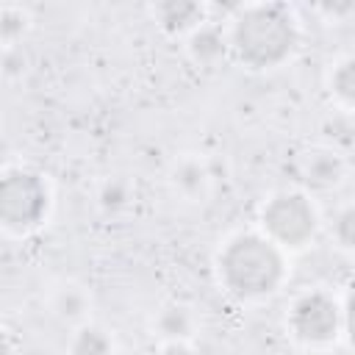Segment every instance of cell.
Listing matches in <instances>:
<instances>
[{
  "mask_svg": "<svg viewBox=\"0 0 355 355\" xmlns=\"http://www.w3.org/2000/svg\"><path fill=\"white\" fill-rule=\"evenodd\" d=\"M230 58L250 72L286 67L302 47V22L288 3L239 6L225 28Z\"/></svg>",
  "mask_w": 355,
  "mask_h": 355,
  "instance_id": "cell-1",
  "label": "cell"
},
{
  "mask_svg": "<svg viewBox=\"0 0 355 355\" xmlns=\"http://www.w3.org/2000/svg\"><path fill=\"white\" fill-rule=\"evenodd\" d=\"M216 277L233 300L261 302L283 288L288 255L258 230H239L216 252Z\"/></svg>",
  "mask_w": 355,
  "mask_h": 355,
  "instance_id": "cell-2",
  "label": "cell"
},
{
  "mask_svg": "<svg viewBox=\"0 0 355 355\" xmlns=\"http://www.w3.org/2000/svg\"><path fill=\"white\" fill-rule=\"evenodd\" d=\"M255 230L266 236L275 247H280L286 255H291L308 250L316 241L322 230V214L313 197L302 189H280L261 202Z\"/></svg>",
  "mask_w": 355,
  "mask_h": 355,
  "instance_id": "cell-3",
  "label": "cell"
},
{
  "mask_svg": "<svg viewBox=\"0 0 355 355\" xmlns=\"http://www.w3.org/2000/svg\"><path fill=\"white\" fill-rule=\"evenodd\" d=\"M53 208L50 180L33 166L0 169V230L11 236H28L39 230Z\"/></svg>",
  "mask_w": 355,
  "mask_h": 355,
  "instance_id": "cell-4",
  "label": "cell"
},
{
  "mask_svg": "<svg viewBox=\"0 0 355 355\" xmlns=\"http://www.w3.org/2000/svg\"><path fill=\"white\" fill-rule=\"evenodd\" d=\"M286 330L302 347H333L347 333V300H338L324 288H308L291 300Z\"/></svg>",
  "mask_w": 355,
  "mask_h": 355,
  "instance_id": "cell-5",
  "label": "cell"
},
{
  "mask_svg": "<svg viewBox=\"0 0 355 355\" xmlns=\"http://www.w3.org/2000/svg\"><path fill=\"white\" fill-rule=\"evenodd\" d=\"M347 155L330 144H311L294 161V175L300 183L297 189H302L311 197L336 191L347 180Z\"/></svg>",
  "mask_w": 355,
  "mask_h": 355,
  "instance_id": "cell-6",
  "label": "cell"
},
{
  "mask_svg": "<svg viewBox=\"0 0 355 355\" xmlns=\"http://www.w3.org/2000/svg\"><path fill=\"white\" fill-rule=\"evenodd\" d=\"M166 180H169L172 194L180 197L183 202H191V205L205 202L214 191V172H211L208 161L200 155H180L169 166Z\"/></svg>",
  "mask_w": 355,
  "mask_h": 355,
  "instance_id": "cell-7",
  "label": "cell"
},
{
  "mask_svg": "<svg viewBox=\"0 0 355 355\" xmlns=\"http://www.w3.org/2000/svg\"><path fill=\"white\" fill-rule=\"evenodd\" d=\"M153 19L166 36H189L208 19V8L194 0H164L153 6Z\"/></svg>",
  "mask_w": 355,
  "mask_h": 355,
  "instance_id": "cell-8",
  "label": "cell"
},
{
  "mask_svg": "<svg viewBox=\"0 0 355 355\" xmlns=\"http://www.w3.org/2000/svg\"><path fill=\"white\" fill-rule=\"evenodd\" d=\"M150 330H153V338H155V341H164V338H183V341H191L194 333L200 330V316H197V311H194L189 302L172 300V302H164V305L153 313Z\"/></svg>",
  "mask_w": 355,
  "mask_h": 355,
  "instance_id": "cell-9",
  "label": "cell"
},
{
  "mask_svg": "<svg viewBox=\"0 0 355 355\" xmlns=\"http://www.w3.org/2000/svg\"><path fill=\"white\" fill-rule=\"evenodd\" d=\"M186 55H189L197 67H202V69L219 67L225 58H230L225 28L214 25L211 19H205L200 28H194V31L186 36Z\"/></svg>",
  "mask_w": 355,
  "mask_h": 355,
  "instance_id": "cell-10",
  "label": "cell"
},
{
  "mask_svg": "<svg viewBox=\"0 0 355 355\" xmlns=\"http://www.w3.org/2000/svg\"><path fill=\"white\" fill-rule=\"evenodd\" d=\"M47 305H50V313L67 324H83L89 322V313H92V294L86 286L75 283V280H64L58 283L50 297H47Z\"/></svg>",
  "mask_w": 355,
  "mask_h": 355,
  "instance_id": "cell-11",
  "label": "cell"
},
{
  "mask_svg": "<svg viewBox=\"0 0 355 355\" xmlns=\"http://www.w3.org/2000/svg\"><path fill=\"white\" fill-rule=\"evenodd\" d=\"M324 86H327V94L336 103V108L341 114H352V105H355V58L349 53L338 55L327 67Z\"/></svg>",
  "mask_w": 355,
  "mask_h": 355,
  "instance_id": "cell-12",
  "label": "cell"
},
{
  "mask_svg": "<svg viewBox=\"0 0 355 355\" xmlns=\"http://www.w3.org/2000/svg\"><path fill=\"white\" fill-rule=\"evenodd\" d=\"M31 28H33V14L28 6H17V3L0 6V47L22 44Z\"/></svg>",
  "mask_w": 355,
  "mask_h": 355,
  "instance_id": "cell-13",
  "label": "cell"
},
{
  "mask_svg": "<svg viewBox=\"0 0 355 355\" xmlns=\"http://www.w3.org/2000/svg\"><path fill=\"white\" fill-rule=\"evenodd\" d=\"M67 349L69 355H114V341L108 330H103L100 324L83 322L72 330Z\"/></svg>",
  "mask_w": 355,
  "mask_h": 355,
  "instance_id": "cell-14",
  "label": "cell"
},
{
  "mask_svg": "<svg viewBox=\"0 0 355 355\" xmlns=\"http://www.w3.org/2000/svg\"><path fill=\"white\" fill-rule=\"evenodd\" d=\"M330 236L341 252H352V241H355V208H352V202H344L333 214Z\"/></svg>",
  "mask_w": 355,
  "mask_h": 355,
  "instance_id": "cell-15",
  "label": "cell"
},
{
  "mask_svg": "<svg viewBox=\"0 0 355 355\" xmlns=\"http://www.w3.org/2000/svg\"><path fill=\"white\" fill-rule=\"evenodd\" d=\"M31 69V58H28V50L22 44H14V47H0V75L8 78V80H19L25 78Z\"/></svg>",
  "mask_w": 355,
  "mask_h": 355,
  "instance_id": "cell-16",
  "label": "cell"
},
{
  "mask_svg": "<svg viewBox=\"0 0 355 355\" xmlns=\"http://www.w3.org/2000/svg\"><path fill=\"white\" fill-rule=\"evenodd\" d=\"M97 200H100L103 208L119 211V208H125V205L130 202V183L122 180V178H108V180L100 186Z\"/></svg>",
  "mask_w": 355,
  "mask_h": 355,
  "instance_id": "cell-17",
  "label": "cell"
},
{
  "mask_svg": "<svg viewBox=\"0 0 355 355\" xmlns=\"http://www.w3.org/2000/svg\"><path fill=\"white\" fill-rule=\"evenodd\" d=\"M155 355H194V347L183 338H164L155 341Z\"/></svg>",
  "mask_w": 355,
  "mask_h": 355,
  "instance_id": "cell-18",
  "label": "cell"
},
{
  "mask_svg": "<svg viewBox=\"0 0 355 355\" xmlns=\"http://www.w3.org/2000/svg\"><path fill=\"white\" fill-rule=\"evenodd\" d=\"M0 355H17V338L6 324H0Z\"/></svg>",
  "mask_w": 355,
  "mask_h": 355,
  "instance_id": "cell-19",
  "label": "cell"
},
{
  "mask_svg": "<svg viewBox=\"0 0 355 355\" xmlns=\"http://www.w3.org/2000/svg\"><path fill=\"white\" fill-rule=\"evenodd\" d=\"M114 355H130V352H114Z\"/></svg>",
  "mask_w": 355,
  "mask_h": 355,
  "instance_id": "cell-20",
  "label": "cell"
}]
</instances>
